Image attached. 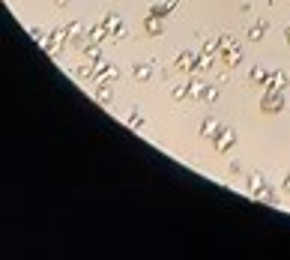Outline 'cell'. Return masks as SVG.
I'll use <instances>...</instances> for the list:
<instances>
[{"label":"cell","instance_id":"e0dca14e","mask_svg":"<svg viewBox=\"0 0 290 260\" xmlns=\"http://www.w3.org/2000/svg\"><path fill=\"white\" fill-rule=\"evenodd\" d=\"M186 96H189V84H183V87L174 90V99H186Z\"/></svg>","mask_w":290,"mask_h":260},{"label":"cell","instance_id":"ba28073f","mask_svg":"<svg viewBox=\"0 0 290 260\" xmlns=\"http://www.w3.org/2000/svg\"><path fill=\"white\" fill-rule=\"evenodd\" d=\"M96 102H102V105H111V84H99L96 87Z\"/></svg>","mask_w":290,"mask_h":260},{"label":"cell","instance_id":"52a82bcc","mask_svg":"<svg viewBox=\"0 0 290 260\" xmlns=\"http://www.w3.org/2000/svg\"><path fill=\"white\" fill-rule=\"evenodd\" d=\"M144 27H147V33H150V36H162V30H165L159 15H150L147 21H144Z\"/></svg>","mask_w":290,"mask_h":260},{"label":"cell","instance_id":"5b68a950","mask_svg":"<svg viewBox=\"0 0 290 260\" xmlns=\"http://www.w3.org/2000/svg\"><path fill=\"white\" fill-rule=\"evenodd\" d=\"M105 27H108V33H114L117 39H123V33H126V27H123V21H120V15L117 12H111V15H105V21H102Z\"/></svg>","mask_w":290,"mask_h":260},{"label":"cell","instance_id":"7a4b0ae2","mask_svg":"<svg viewBox=\"0 0 290 260\" xmlns=\"http://www.w3.org/2000/svg\"><path fill=\"white\" fill-rule=\"evenodd\" d=\"M248 195L261 201V203H275V192H272V185H266L263 173H251L248 176Z\"/></svg>","mask_w":290,"mask_h":260},{"label":"cell","instance_id":"7c38bea8","mask_svg":"<svg viewBox=\"0 0 290 260\" xmlns=\"http://www.w3.org/2000/svg\"><path fill=\"white\" fill-rule=\"evenodd\" d=\"M263 33H266V21H261V24L251 27V30H248V39H251V42H261V39H263Z\"/></svg>","mask_w":290,"mask_h":260},{"label":"cell","instance_id":"30bf717a","mask_svg":"<svg viewBox=\"0 0 290 260\" xmlns=\"http://www.w3.org/2000/svg\"><path fill=\"white\" fill-rule=\"evenodd\" d=\"M215 132H219V123H215L212 117H206L203 126H201V135H203V138H215Z\"/></svg>","mask_w":290,"mask_h":260},{"label":"cell","instance_id":"44dd1931","mask_svg":"<svg viewBox=\"0 0 290 260\" xmlns=\"http://www.w3.org/2000/svg\"><path fill=\"white\" fill-rule=\"evenodd\" d=\"M54 3H57V6H63V3H66V0H54Z\"/></svg>","mask_w":290,"mask_h":260},{"label":"cell","instance_id":"d6986e66","mask_svg":"<svg viewBox=\"0 0 290 260\" xmlns=\"http://www.w3.org/2000/svg\"><path fill=\"white\" fill-rule=\"evenodd\" d=\"M284 195H290V173L284 176Z\"/></svg>","mask_w":290,"mask_h":260},{"label":"cell","instance_id":"8992f818","mask_svg":"<svg viewBox=\"0 0 290 260\" xmlns=\"http://www.w3.org/2000/svg\"><path fill=\"white\" fill-rule=\"evenodd\" d=\"M132 75H135V81H150L153 78V63H135L132 66Z\"/></svg>","mask_w":290,"mask_h":260},{"label":"cell","instance_id":"6da1fadb","mask_svg":"<svg viewBox=\"0 0 290 260\" xmlns=\"http://www.w3.org/2000/svg\"><path fill=\"white\" fill-rule=\"evenodd\" d=\"M284 87H287V75L284 72H272V81H269V90L263 96V114H278L284 108Z\"/></svg>","mask_w":290,"mask_h":260},{"label":"cell","instance_id":"3957f363","mask_svg":"<svg viewBox=\"0 0 290 260\" xmlns=\"http://www.w3.org/2000/svg\"><path fill=\"white\" fill-rule=\"evenodd\" d=\"M212 144H215V150H219V153H228L231 146L236 144V132L233 129H219L215 138H212Z\"/></svg>","mask_w":290,"mask_h":260},{"label":"cell","instance_id":"2e32d148","mask_svg":"<svg viewBox=\"0 0 290 260\" xmlns=\"http://www.w3.org/2000/svg\"><path fill=\"white\" fill-rule=\"evenodd\" d=\"M203 93V81H192L189 84V96H201Z\"/></svg>","mask_w":290,"mask_h":260},{"label":"cell","instance_id":"9a60e30c","mask_svg":"<svg viewBox=\"0 0 290 260\" xmlns=\"http://www.w3.org/2000/svg\"><path fill=\"white\" fill-rule=\"evenodd\" d=\"M215 99H219V87H215V84H209V87L203 90V102H209V105H212Z\"/></svg>","mask_w":290,"mask_h":260},{"label":"cell","instance_id":"ac0fdd59","mask_svg":"<svg viewBox=\"0 0 290 260\" xmlns=\"http://www.w3.org/2000/svg\"><path fill=\"white\" fill-rule=\"evenodd\" d=\"M30 36H33L36 42H42V30H39V27H33V30H30Z\"/></svg>","mask_w":290,"mask_h":260},{"label":"cell","instance_id":"4fadbf2b","mask_svg":"<svg viewBox=\"0 0 290 260\" xmlns=\"http://www.w3.org/2000/svg\"><path fill=\"white\" fill-rule=\"evenodd\" d=\"M222 57H225V63H228V66H236V63H239V48H236V45L231 42L228 54H222Z\"/></svg>","mask_w":290,"mask_h":260},{"label":"cell","instance_id":"5bb4252c","mask_svg":"<svg viewBox=\"0 0 290 260\" xmlns=\"http://www.w3.org/2000/svg\"><path fill=\"white\" fill-rule=\"evenodd\" d=\"M251 81H255V84H266V81H269V75H266L261 66H255V69H251Z\"/></svg>","mask_w":290,"mask_h":260},{"label":"cell","instance_id":"8fae6325","mask_svg":"<svg viewBox=\"0 0 290 260\" xmlns=\"http://www.w3.org/2000/svg\"><path fill=\"white\" fill-rule=\"evenodd\" d=\"M176 69H195V54L192 51H183L176 60Z\"/></svg>","mask_w":290,"mask_h":260},{"label":"cell","instance_id":"277c9868","mask_svg":"<svg viewBox=\"0 0 290 260\" xmlns=\"http://www.w3.org/2000/svg\"><path fill=\"white\" fill-rule=\"evenodd\" d=\"M63 39H69V36H66V30H54V36L42 39V45H45V51H48V54H60V48H63Z\"/></svg>","mask_w":290,"mask_h":260},{"label":"cell","instance_id":"9c48e42d","mask_svg":"<svg viewBox=\"0 0 290 260\" xmlns=\"http://www.w3.org/2000/svg\"><path fill=\"white\" fill-rule=\"evenodd\" d=\"M176 9V0H174V3H156L153 9H150V15H159V18H168L171 12Z\"/></svg>","mask_w":290,"mask_h":260},{"label":"cell","instance_id":"ffe728a7","mask_svg":"<svg viewBox=\"0 0 290 260\" xmlns=\"http://www.w3.org/2000/svg\"><path fill=\"white\" fill-rule=\"evenodd\" d=\"M284 39H287V45H290V27H287V36H284Z\"/></svg>","mask_w":290,"mask_h":260}]
</instances>
